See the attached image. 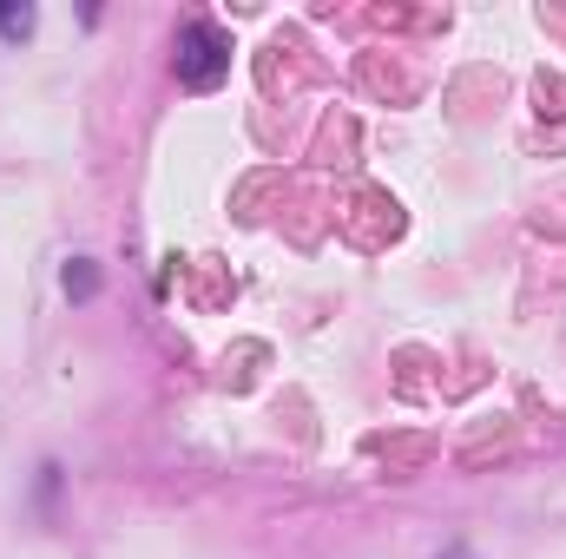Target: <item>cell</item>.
I'll list each match as a JSON object with an SVG mask.
<instances>
[{"label": "cell", "instance_id": "obj_1", "mask_svg": "<svg viewBox=\"0 0 566 559\" xmlns=\"http://www.w3.org/2000/svg\"><path fill=\"white\" fill-rule=\"evenodd\" d=\"M224 73H231V40H224L211 20L178 27V80H185V86H218Z\"/></svg>", "mask_w": 566, "mask_h": 559}, {"label": "cell", "instance_id": "obj_2", "mask_svg": "<svg viewBox=\"0 0 566 559\" xmlns=\"http://www.w3.org/2000/svg\"><path fill=\"white\" fill-rule=\"evenodd\" d=\"M27 33H33V7L0 0V40H27Z\"/></svg>", "mask_w": 566, "mask_h": 559}, {"label": "cell", "instance_id": "obj_3", "mask_svg": "<svg viewBox=\"0 0 566 559\" xmlns=\"http://www.w3.org/2000/svg\"><path fill=\"white\" fill-rule=\"evenodd\" d=\"M454 559H468V553H454Z\"/></svg>", "mask_w": 566, "mask_h": 559}]
</instances>
